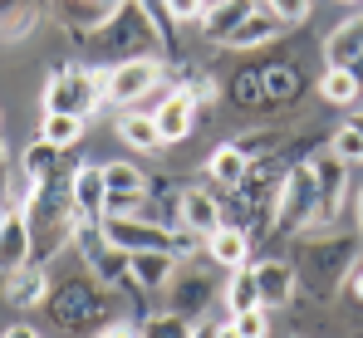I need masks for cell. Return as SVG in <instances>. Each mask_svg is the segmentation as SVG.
Returning a JSON list of instances; mask_svg holds the SVG:
<instances>
[{"label":"cell","mask_w":363,"mask_h":338,"mask_svg":"<svg viewBox=\"0 0 363 338\" xmlns=\"http://www.w3.org/2000/svg\"><path fill=\"white\" fill-rule=\"evenodd\" d=\"M74 40L84 45L89 59L123 64V59H138L143 50H152L162 40V20L152 15L147 0H113V10L89 30H74Z\"/></svg>","instance_id":"cell-1"},{"label":"cell","mask_w":363,"mask_h":338,"mask_svg":"<svg viewBox=\"0 0 363 338\" xmlns=\"http://www.w3.org/2000/svg\"><path fill=\"white\" fill-rule=\"evenodd\" d=\"M108 103V64H64L45 84V113H94Z\"/></svg>","instance_id":"cell-2"},{"label":"cell","mask_w":363,"mask_h":338,"mask_svg":"<svg viewBox=\"0 0 363 338\" xmlns=\"http://www.w3.org/2000/svg\"><path fill=\"white\" fill-rule=\"evenodd\" d=\"M359 245L349 240V235H324V240H304L300 245V260H295V275L309 280V289L324 299V294H334L339 284L349 280V270L359 265Z\"/></svg>","instance_id":"cell-3"},{"label":"cell","mask_w":363,"mask_h":338,"mask_svg":"<svg viewBox=\"0 0 363 338\" xmlns=\"http://www.w3.org/2000/svg\"><path fill=\"white\" fill-rule=\"evenodd\" d=\"M319 221V186H314V167L295 162L285 167V181L275 191V211H270V230L280 235H304Z\"/></svg>","instance_id":"cell-4"},{"label":"cell","mask_w":363,"mask_h":338,"mask_svg":"<svg viewBox=\"0 0 363 338\" xmlns=\"http://www.w3.org/2000/svg\"><path fill=\"white\" fill-rule=\"evenodd\" d=\"M162 79H167V64L152 59V55L108 64V103H118V108H138L147 94H157Z\"/></svg>","instance_id":"cell-5"},{"label":"cell","mask_w":363,"mask_h":338,"mask_svg":"<svg viewBox=\"0 0 363 338\" xmlns=\"http://www.w3.org/2000/svg\"><path fill=\"white\" fill-rule=\"evenodd\" d=\"M45 309H50V319L60 324L64 334H84L89 329V319L104 309V299H99V280L89 275V280H64L50 289V299H45Z\"/></svg>","instance_id":"cell-6"},{"label":"cell","mask_w":363,"mask_h":338,"mask_svg":"<svg viewBox=\"0 0 363 338\" xmlns=\"http://www.w3.org/2000/svg\"><path fill=\"white\" fill-rule=\"evenodd\" d=\"M104 216H138L147 201V176L133 162H104Z\"/></svg>","instance_id":"cell-7"},{"label":"cell","mask_w":363,"mask_h":338,"mask_svg":"<svg viewBox=\"0 0 363 338\" xmlns=\"http://www.w3.org/2000/svg\"><path fill=\"white\" fill-rule=\"evenodd\" d=\"M309 167H314V186H319V221L314 225L339 221V211H344V201H349V171L354 167H349L344 157H334V152H314Z\"/></svg>","instance_id":"cell-8"},{"label":"cell","mask_w":363,"mask_h":338,"mask_svg":"<svg viewBox=\"0 0 363 338\" xmlns=\"http://www.w3.org/2000/svg\"><path fill=\"white\" fill-rule=\"evenodd\" d=\"M104 235L118 245V250H172V230H162V225H147L138 221V216H104Z\"/></svg>","instance_id":"cell-9"},{"label":"cell","mask_w":363,"mask_h":338,"mask_svg":"<svg viewBox=\"0 0 363 338\" xmlns=\"http://www.w3.org/2000/svg\"><path fill=\"white\" fill-rule=\"evenodd\" d=\"M177 221H182V230L206 240L216 225H226V206H221V196H206L201 186H186L177 196Z\"/></svg>","instance_id":"cell-10"},{"label":"cell","mask_w":363,"mask_h":338,"mask_svg":"<svg viewBox=\"0 0 363 338\" xmlns=\"http://www.w3.org/2000/svg\"><path fill=\"white\" fill-rule=\"evenodd\" d=\"M250 270H255V284H260V309L265 314L270 309H285L295 299V284H300L295 260H255Z\"/></svg>","instance_id":"cell-11"},{"label":"cell","mask_w":363,"mask_h":338,"mask_svg":"<svg viewBox=\"0 0 363 338\" xmlns=\"http://www.w3.org/2000/svg\"><path fill=\"white\" fill-rule=\"evenodd\" d=\"M50 265L45 260H30V265H20V270H10L5 275V299L15 304V309H40L45 299H50Z\"/></svg>","instance_id":"cell-12"},{"label":"cell","mask_w":363,"mask_h":338,"mask_svg":"<svg viewBox=\"0 0 363 338\" xmlns=\"http://www.w3.org/2000/svg\"><path fill=\"white\" fill-rule=\"evenodd\" d=\"M104 167H74L69 171V201H74V221H104Z\"/></svg>","instance_id":"cell-13"},{"label":"cell","mask_w":363,"mask_h":338,"mask_svg":"<svg viewBox=\"0 0 363 338\" xmlns=\"http://www.w3.org/2000/svg\"><path fill=\"white\" fill-rule=\"evenodd\" d=\"M250 245H255V235L236 221L216 225V230L206 235V255H211L221 270H245V265H250Z\"/></svg>","instance_id":"cell-14"},{"label":"cell","mask_w":363,"mask_h":338,"mask_svg":"<svg viewBox=\"0 0 363 338\" xmlns=\"http://www.w3.org/2000/svg\"><path fill=\"white\" fill-rule=\"evenodd\" d=\"M30 260H35L30 216H25V206H10V221L0 230V270L10 275V270H20V265H30Z\"/></svg>","instance_id":"cell-15"},{"label":"cell","mask_w":363,"mask_h":338,"mask_svg":"<svg viewBox=\"0 0 363 338\" xmlns=\"http://www.w3.org/2000/svg\"><path fill=\"white\" fill-rule=\"evenodd\" d=\"M157 128H162V142H182L191 128H196V98L186 89H167V98L152 108Z\"/></svg>","instance_id":"cell-16"},{"label":"cell","mask_w":363,"mask_h":338,"mask_svg":"<svg viewBox=\"0 0 363 338\" xmlns=\"http://www.w3.org/2000/svg\"><path fill=\"white\" fill-rule=\"evenodd\" d=\"M324 64H339V69H359L363 74V15L334 25L324 35Z\"/></svg>","instance_id":"cell-17"},{"label":"cell","mask_w":363,"mask_h":338,"mask_svg":"<svg viewBox=\"0 0 363 338\" xmlns=\"http://www.w3.org/2000/svg\"><path fill=\"white\" fill-rule=\"evenodd\" d=\"M128 270H133V284L138 289L157 294V289H167L172 275H177V255L172 250H133L128 255Z\"/></svg>","instance_id":"cell-18"},{"label":"cell","mask_w":363,"mask_h":338,"mask_svg":"<svg viewBox=\"0 0 363 338\" xmlns=\"http://www.w3.org/2000/svg\"><path fill=\"white\" fill-rule=\"evenodd\" d=\"M113 133H118L133 152H157V147H167V142H162L157 118H152V113H143V108H123L118 123H113Z\"/></svg>","instance_id":"cell-19"},{"label":"cell","mask_w":363,"mask_h":338,"mask_svg":"<svg viewBox=\"0 0 363 338\" xmlns=\"http://www.w3.org/2000/svg\"><path fill=\"white\" fill-rule=\"evenodd\" d=\"M250 10H255V0H211V5L201 10V20H196V25H201V35H206V40L226 45V40H231V30L241 25Z\"/></svg>","instance_id":"cell-20"},{"label":"cell","mask_w":363,"mask_h":338,"mask_svg":"<svg viewBox=\"0 0 363 338\" xmlns=\"http://www.w3.org/2000/svg\"><path fill=\"white\" fill-rule=\"evenodd\" d=\"M206 304H211V280L206 275H172L167 284V309H177L186 319H196V314H206Z\"/></svg>","instance_id":"cell-21"},{"label":"cell","mask_w":363,"mask_h":338,"mask_svg":"<svg viewBox=\"0 0 363 338\" xmlns=\"http://www.w3.org/2000/svg\"><path fill=\"white\" fill-rule=\"evenodd\" d=\"M319 98L334 103V108H354L363 98V74L359 69H339V64H324V79H319Z\"/></svg>","instance_id":"cell-22"},{"label":"cell","mask_w":363,"mask_h":338,"mask_svg":"<svg viewBox=\"0 0 363 338\" xmlns=\"http://www.w3.org/2000/svg\"><path fill=\"white\" fill-rule=\"evenodd\" d=\"M280 30H285V25H280L270 10H260V5H255V10L245 15L241 25L231 30L226 50H260V45H270V40H280Z\"/></svg>","instance_id":"cell-23"},{"label":"cell","mask_w":363,"mask_h":338,"mask_svg":"<svg viewBox=\"0 0 363 338\" xmlns=\"http://www.w3.org/2000/svg\"><path fill=\"white\" fill-rule=\"evenodd\" d=\"M20 167H25V181H30V186H50V181H60V147L45 142V137H35V142L25 147Z\"/></svg>","instance_id":"cell-24"},{"label":"cell","mask_w":363,"mask_h":338,"mask_svg":"<svg viewBox=\"0 0 363 338\" xmlns=\"http://www.w3.org/2000/svg\"><path fill=\"white\" fill-rule=\"evenodd\" d=\"M245 171H250V162L241 157V147H236V142H221V147L206 157V176H211L216 186H226V191H236V186H241Z\"/></svg>","instance_id":"cell-25"},{"label":"cell","mask_w":363,"mask_h":338,"mask_svg":"<svg viewBox=\"0 0 363 338\" xmlns=\"http://www.w3.org/2000/svg\"><path fill=\"white\" fill-rule=\"evenodd\" d=\"M138 338H196V319H186L177 309H157L138 324Z\"/></svg>","instance_id":"cell-26"},{"label":"cell","mask_w":363,"mask_h":338,"mask_svg":"<svg viewBox=\"0 0 363 338\" xmlns=\"http://www.w3.org/2000/svg\"><path fill=\"white\" fill-rule=\"evenodd\" d=\"M84 128H89V118H79V113H45V118H40V137L55 142L60 152L84 137Z\"/></svg>","instance_id":"cell-27"},{"label":"cell","mask_w":363,"mask_h":338,"mask_svg":"<svg viewBox=\"0 0 363 338\" xmlns=\"http://www.w3.org/2000/svg\"><path fill=\"white\" fill-rule=\"evenodd\" d=\"M260 79H265L270 103H295L300 98V69L295 64H270V69H260Z\"/></svg>","instance_id":"cell-28"},{"label":"cell","mask_w":363,"mask_h":338,"mask_svg":"<svg viewBox=\"0 0 363 338\" xmlns=\"http://www.w3.org/2000/svg\"><path fill=\"white\" fill-rule=\"evenodd\" d=\"M226 309L231 314H250L260 309V284H255V270H231V284H226Z\"/></svg>","instance_id":"cell-29"},{"label":"cell","mask_w":363,"mask_h":338,"mask_svg":"<svg viewBox=\"0 0 363 338\" xmlns=\"http://www.w3.org/2000/svg\"><path fill=\"white\" fill-rule=\"evenodd\" d=\"M236 147H241L245 162H265V157H275V152H280V133H275V128H260V133H241V137H236Z\"/></svg>","instance_id":"cell-30"},{"label":"cell","mask_w":363,"mask_h":338,"mask_svg":"<svg viewBox=\"0 0 363 338\" xmlns=\"http://www.w3.org/2000/svg\"><path fill=\"white\" fill-rule=\"evenodd\" d=\"M231 94H236V103H241V108H270V98H265V79H260V69H245V74H236V84H231Z\"/></svg>","instance_id":"cell-31"},{"label":"cell","mask_w":363,"mask_h":338,"mask_svg":"<svg viewBox=\"0 0 363 338\" xmlns=\"http://www.w3.org/2000/svg\"><path fill=\"white\" fill-rule=\"evenodd\" d=\"M329 152H334V157H344L349 167H363V133L354 128V123H344V128L329 137Z\"/></svg>","instance_id":"cell-32"},{"label":"cell","mask_w":363,"mask_h":338,"mask_svg":"<svg viewBox=\"0 0 363 338\" xmlns=\"http://www.w3.org/2000/svg\"><path fill=\"white\" fill-rule=\"evenodd\" d=\"M260 10H270V15L290 30V25H304V20H309L314 0H260Z\"/></svg>","instance_id":"cell-33"},{"label":"cell","mask_w":363,"mask_h":338,"mask_svg":"<svg viewBox=\"0 0 363 338\" xmlns=\"http://www.w3.org/2000/svg\"><path fill=\"white\" fill-rule=\"evenodd\" d=\"M206 5H211V0H162V10H167L172 25H196Z\"/></svg>","instance_id":"cell-34"},{"label":"cell","mask_w":363,"mask_h":338,"mask_svg":"<svg viewBox=\"0 0 363 338\" xmlns=\"http://www.w3.org/2000/svg\"><path fill=\"white\" fill-rule=\"evenodd\" d=\"M231 319H236V334H241V338H270V319H265V309L231 314Z\"/></svg>","instance_id":"cell-35"},{"label":"cell","mask_w":363,"mask_h":338,"mask_svg":"<svg viewBox=\"0 0 363 338\" xmlns=\"http://www.w3.org/2000/svg\"><path fill=\"white\" fill-rule=\"evenodd\" d=\"M94 338H138V329H128V324H104Z\"/></svg>","instance_id":"cell-36"},{"label":"cell","mask_w":363,"mask_h":338,"mask_svg":"<svg viewBox=\"0 0 363 338\" xmlns=\"http://www.w3.org/2000/svg\"><path fill=\"white\" fill-rule=\"evenodd\" d=\"M344 284H349V294H354V299L363 304V260L354 265V270H349V280H344Z\"/></svg>","instance_id":"cell-37"},{"label":"cell","mask_w":363,"mask_h":338,"mask_svg":"<svg viewBox=\"0 0 363 338\" xmlns=\"http://www.w3.org/2000/svg\"><path fill=\"white\" fill-rule=\"evenodd\" d=\"M15 10H20V0H0V30L10 25V15H15Z\"/></svg>","instance_id":"cell-38"},{"label":"cell","mask_w":363,"mask_h":338,"mask_svg":"<svg viewBox=\"0 0 363 338\" xmlns=\"http://www.w3.org/2000/svg\"><path fill=\"white\" fill-rule=\"evenodd\" d=\"M211 338H241V334H236V319H226V324H216V334H211Z\"/></svg>","instance_id":"cell-39"},{"label":"cell","mask_w":363,"mask_h":338,"mask_svg":"<svg viewBox=\"0 0 363 338\" xmlns=\"http://www.w3.org/2000/svg\"><path fill=\"white\" fill-rule=\"evenodd\" d=\"M10 196V162H0V201Z\"/></svg>","instance_id":"cell-40"},{"label":"cell","mask_w":363,"mask_h":338,"mask_svg":"<svg viewBox=\"0 0 363 338\" xmlns=\"http://www.w3.org/2000/svg\"><path fill=\"white\" fill-rule=\"evenodd\" d=\"M0 162H10V152H5V137H0Z\"/></svg>","instance_id":"cell-41"},{"label":"cell","mask_w":363,"mask_h":338,"mask_svg":"<svg viewBox=\"0 0 363 338\" xmlns=\"http://www.w3.org/2000/svg\"><path fill=\"white\" fill-rule=\"evenodd\" d=\"M354 128H359V133H363V113H359V118H354Z\"/></svg>","instance_id":"cell-42"},{"label":"cell","mask_w":363,"mask_h":338,"mask_svg":"<svg viewBox=\"0 0 363 338\" xmlns=\"http://www.w3.org/2000/svg\"><path fill=\"white\" fill-rule=\"evenodd\" d=\"M359 221H363V191H359Z\"/></svg>","instance_id":"cell-43"},{"label":"cell","mask_w":363,"mask_h":338,"mask_svg":"<svg viewBox=\"0 0 363 338\" xmlns=\"http://www.w3.org/2000/svg\"><path fill=\"white\" fill-rule=\"evenodd\" d=\"M339 5H363V0H339Z\"/></svg>","instance_id":"cell-44"}]
</instances>
